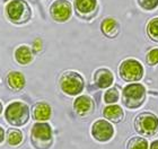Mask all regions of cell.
Returning a JSON list of instances; mask_svg holds the SVG:
<instances>
[{
  "mask_svg": "<svg viewBox=\"0 0 158 149\" xmlns=\"http://www.w3.org/2000/svg\"><path fill=\"white\" fill-rule=\"evenodd\" d=\"M33 49H34V51H35V52H40V51L42 50V41L40 40V39H36V40L34 41Z\"/></svg>",
  "mask_w": 158,
  "mask_h": 149,
  "instance_id": "cell-24",
  "label": "cell"
},
{
  "mask_svg": "<svg viewBox=\"0 0 158 149\" xmlns=\"http://www.w3.org/2000/svg\"><path fill=\"white\" fill-rule=\"evenodd\" d=\"M23 132L19 129H9L7 131L6 141L10 146H19L20 143H23Z\"/></svg>",
  "mask_w": 158,
  "mask_h": 149,
  "instance_id": "cell-18",
  "label": "cell"
},
{
  "mask_svg": "<svg viewBox=\"0 0 158 149\" xmlns=\"http://www.w3.org/2000/svg\"><path fill=\"white\" fill-rule=\"evenodd\" d=\"M127 149H148V141L141 137H132L128 141Z\"/></svg>",
  "mask_w": 158,
  "mask_h": 149,
  "instance_id": "cell-19",
  "label": "cell"
},
{
  "mask_svg": "<svg viewBox=\"0 0 158 149\" xmlns=\"http://www.w3.org/2000/svg\"><path fill=\"white\" fill-rule=\"evenodd\" d=\"M93 138L99 143H106L114 136V128L107 120H97L92 126Z\"/></svg>",
  "mask_w": 158,
  "mask_h": 149,
  "instance_id": "cell-8",
  "label": "cell"
},
{
  "mask_svg": "<svg viewBox=\"0 0 158 149\" xmlns=\"http://www.w3.org/2000/svg\"><path fill=\"white\" fill-rule=\"evenodd\" d=\"M6 15L11 23L22 25L31 19L32 10L25 0H11L7 3Z\"/></svg>",
  "mask_w": 158,
  "mask_h": 149,
  "instance_id": "cell-3",
  "label": "cell"
},
{
  "mask_svg": "<svg viewBox=\"0 0 158 149\" xmlns=\"http://www.w3.org/2000/svg\"><path fill=\"white\" fill-rule=\"evenodd\" d=\"M7 83L8 86L14 90H22L26 85L25 77L19 71H11L7 76Z\"/></svg>",
  "mask_w": 158,
  "mask_h": 149,
  "instance_id": "cell-16",
  "label": "cell"
},
{
  "mask_svg": "<svg viewBox=\"0 0 158 149\" xmlns=\"http://www.w3.org/2000/svg\"><path fill=\"white\" fill-rule=\"evenodd\" d=\"M51 114H52V110L48 103L40 102L33 106L32 115H33V119L37 122H46L51 118Z\"/></svg>",
  "mask_w": 158,
  "mask_h": 149,
  "instance_id": "cell-13",
  "label": "cell"
},
{
  "mask_svg": "<svg viewBox=\"0 0 158 149\" xmlns=\"http://www.w3.org/2000/svg\"><path fill=\"white\" fill-rule=\"evenodd\" d=\"M113 81H114V76H113L112 71L106 68L97 69L94 73V83L101 89H105V88L111 87Z\"/></svg>",
  "mask_w": 158,
  "mask_h": 149,
  "instance_id": "cell-11",
  "label": "cell"
},
{
  "mask_svg": "<svg viewBox=\"0 0 158 149\" xmlns=\"http://www.w3.org/2000/svg\"><path fill=\"white\" fill-rule=\"evenodd\" d=\"M5 118L7 122L11 126H23L30 120V107L26 103L15 101L6 107Z\"/></svg>",
  "mask_w": 158,
  "mask_h": 149,
  "instance_id": "cell-2",
  "label": "cell"
},
{
  "mask_svg": "<svg viewBox=\"0 0 158 149\" xmlns=\"http://www.w3.org/2000/svg\"><path fill=\"white\" fill-rule=\"evenodd\" d=\"M59 84L63 93L70 96L79 95L85 87V80L81 75L76 71H66L60 78Z\"/></svg>",
  "mask_w": 158,
  "mask_h": 149,
  "instance_id": "cell-5",
  "label": "cell"
},
{
  "mask_svg": "<svg viewBox=\"0 0 158 149\" xmlns=\"http://www.w3.org/2000/svg\"><path fill=\"white\" fill-rule=\"evenodd\" d=\"M3 111V106H2V103L0 102V115H1V113H2Z\"/></svg>",
  "mask_w": 158,
  "mask_h": 149,
  "instance_id": "cell-27",
  "label": "cell"
},
{
  "mask_svg": "<svg viewBox=\"0 0 158 149\" xmlns=\"http://www.w3.org/2000/svg\"><path fill=\"white\" fill-rule=\"evenodd\" d=\"M146 62L149 66H156L158 64V49H152L146 56Z\"/></svg>",
  "mask_w": 158,
  "mask_h": 149,
  "instance_id": "cell-22",
  "label": "cell"
},
{
  "mask_svg": "<svg viewBox=\"0 0 158 149\" xmlns=\"http://www.w3.org/2000/svg\"><path fill=\"white\" fill-rule=\"evenodd\" d=\"M147 34L154 42H158V17L149 20L147 25Z\"/></svg>",
  "mask_w": 158,
  "mask_h": 149,
  "instance_id": "cell-20",
  "label": "cell"
},
{
  "mask_svg": "<svg viewBox=\"0 0 158 149\" xmlns=\"http://www.w3.org/2000/svg\"><path fill=\"white\" fill-rule=\"evenodd\" d=\"M103 115L110 122L118 123L124 118V112L120 105L116 104H110L103 110Z\"/></svg>",
  "mask_w": 158,
  "mask_h": 149,
  "instance_id": "cell-15",
  "label": "cell"
},
{
  "mask_svg": "<svg viewBox=\"0 0 158 149\" xmlns=\"http://www.w3.org/2000/svg\"><path fill=\"white\" fill-rule=\"evenodd\" d=\"M146 101V89L141 84H129L122 92V103L131 110L139 109Z\"/></svg>",
  "mask_w": 158,
  "mask_h": 149,
  "instance_id": "cell-4",
  "label": "cell"
},
{
  "mask_svg": "<svg viewBox=\"0 0 158 149\" xmlns=\"http://www.w3.org/2000/svg\"><path fill=\"white\" fill-rule=\"evenodd\" d=\"M31 143L36 149H50L53 145L52 128L48 122H36L31 130Z\"/></svg>",
  "mask_w": 158,
  "mask_h": 149,
  "instance_id": "cell-1",
  "label": "cell"
},
{
  "mask_svg": "<svg viewBox=\"0 0 158 149\" xmlns=\"http://www.w3.org/2000/svg\"><path fill=\"white\" fill-rule=\"evenodd\" d=\"M50 14L58 23H64L73 15V6L68 0H56L50 7Z\"/></svg>",
  "mask_w": 158,
  "mask_h": 149,
  "instance_id": "cell-9",
  "label": "cell"
},
{
  "mask_svg": "<svg viewBox=\"0 0 158 149\" xmlns=\"http://www.w3.org/2000/svg\"><path fill=\"white\" fill-rule=\"evenodd\" d=\"M73 109L80 116H87L92 114L95 110V103L92 97L87 95H80L73 102Z\"/></svg>",
  "mask_w": 158,
  "mask_h": 149,
  "instance_id": "cell-10",
  "label": "cell"
},
{
  "mask_svg": "<svg viewBox=\"0 0 158 149\" xmlns=\"http://www.w3.org/2000/svg\"><path fill=\"white\" fill-rule=\"evenodd\" d=\"M149 149H158V140H155V141H152Z\"/></svg>",
  "mask_w": 158,
  "mask_h": 149,
  "instance_id": "cell-26",
  "label": "cell"
},
{
  "mask_svg": "<svg viewBox=\"0 0 158 149\" xmlns=\"http://www.w3.org/2000/svg\"><path fill=\"white\" fill-rule=\"evenodd\" d=\"M15 60L19 64H23V66H26V64L31 63L33 60L32 49L27 45H20L19 48H17L16 51H15Z\"/></svg>",
  "mask_w": 158,
  "mask_h": 149,
  "instance_id": "cell-17",
  "label": "cell"
},
{
  "mask_svg": "<svg viewBox=\"0 0 158 149\" xmlns=\"http://www.w3.org/2000/svg\"><path fill=\"white\" fill-rule=\"evenodd\" d=\"M135 131L145 137H152L158 132V118L152 112L140 113L135 120Z\"/></svg>",
  "mask_w": 158,
  "mask_h": 149,
  "instance_id": "cell-6",
  "label": "cell"
},
{
  "mask_svg": "<svg viewBox=\"0 0 158 149\" xmlns=\"http://www.w3.org/2000/svg\"><path fill=\"white\" fill-rule=\"evenodd\" d=\"M138 3L145 10H154L158 7V0H138Z\"/></svg>",
  "mask_w": 158,
  "mask_h": 149,
  "instance_id": "cell-23",
  "label": "cell"
},
{
  "mask_svg": "<svg viewBox=\"0 0 158 149\" xmlns=\"http://www.w3.org/2000/svg\"><path fill=\"white\" fill-rule=\"evenodd\" d=\"M118 72L123 80L128 83H135L139 81L143 76V67L138 60L127 59L121 62Z\"/></svg>",
  "mask_w": 158,
  "mask_h": 149,
  "instance_id": "cell-7",
  "label": "cell"
},
{
  "mask_svg": "<svg viewBox=\"0 0 158 149\" xmlns=\"http://www.w3.org/2000/svg\"><path fill=\"white\" fill-rule=\"evenodd\" d=\"M5 139H6V137H5V130H3L2 126H0V143H3Z\"/></svg>",
  "mask_w": 158,
  "mask_h": 149,
  "instance_id": "cell-25",
  "label": "cell"
},
{
  "mask_svg": "<svg viewBox=\"0 0 158 149\" xmlns=\"http://www.w3.org/2000/svg\"><path fill=\"white\" fill-rule=\"evenodd\" d=\"M101 31L102 33L109 39H114L120 33V24L118 20L112 17H107L103 20L101 24Z\"/></svg>",
  "mask_w": 158,
  "mask_h": 149,
  "instance_id": "cell-14",
  "label": "cell"
},
{
  "mask_svg": "<svg viewBox=\"0 0 158 149\" xmlns=\"http://www.w3.org/2000/svg\"><path fill=\"white\" fill-rule=\"evenodd\" d=\"M118 98H120V92L116 87L109 88L104 94V102L109 105L110 104H115L118 101Z\"/></svg>",
  "mask_w": 158,
  "mask_h": 149,
  "instance_id": "cell-21",
  "label": "cell"
},
{
  "mask_svg": "<svg viewBox=\"0 0 158 149\" xmlns=\"http://www.w3.org/2000/svg\"><path fill=\"white\" fill-rule=\"evenodd\" d=\"M75 8L79 16L87 18L96 13L97 0H75Z\"/></svg>",
  "mask_w": 158,
  "mask_h": 149,
  "instance_id": "cell-12",
  "label": "cell"
}]
</instances>
